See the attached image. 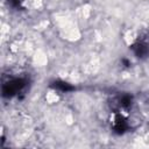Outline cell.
<instances>
[{
  "mask_svg": "<svg viewBox=\"0 0 149 149\" xmlns=\"http://www.w3.org/2000/svg\"><path fill=\"white\" fill-rule=\"evenodd\" d=\"M26 85V81L23 79H13L8 83L3 84L2 86V94L5 97H12L16 93H19Z\"/></svg>",
  "mask_w": 149,
  "mask_h": 149,
  "instance_id": "obj_1",
  "label": "cell"
},
{
  "mask_svg": "<svg viewBox=\"0 0 149 149\" xmlns=\"http://www.w3.org/2000/svg\"><path fill=\"white\" fill-rule=\"evenodd\" d=\"M133 50H134V52H135V55L137 56V57H146L148 54H149V48H148V45L146 44V43H143V42H139V43H136V44H134L133 45Z\"/></svg>",
  "mask_w": 149,
  "mask_h": 149,
  "instance_id": "obj_2",
  "label": "cell"
}]
</instances>
